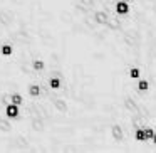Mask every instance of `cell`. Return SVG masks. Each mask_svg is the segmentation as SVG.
Returning a JSON list of instances; mask_svg holds the SVG:
<instances>
[{
  "mask_svg": "<svg viewBox=\"0 0 156 153\" xmlns=\"http://www.w3.org/2000/svg\"><path fill=\"white\" fill-rule=\"evenodd\" d=\"M92 19H94V22L98 25H108V22L111 20V14H109L104 7H99V9H96V10H94Z\"/></svg>",
  "mask_w": 156,
  "mask_h": 153,
  "instance_id": "cell-1",
  "label": "cell"
},
{
  "mask_svg": "<svg viewBox=\"0 0 156 153\" xmlns=\"http://www.w3.org/2000/svg\"><path fill=\"white\" fill-rule=\"evenodd\" d=\"M4 113L9 119H17L20 116V106L19 104H14V103H7L4 106Z\"/></svg>",
  "mask_w": 156,
  "mask_h": 153,
  "instance_id": "cell-2",
  "label": "cell"
},
{
  "mask_svg": "<svg viewBox=\"0 0 156 153\" xmlns=\"http://www.w3.org/2000/svg\"><path fill=\"white\" fill-rule=\"evenodd\" d=\"M114 12L118 15H128L131 12V2H124V0H116L114 4Z\"/></svg>",
  "mask_w": 156,
  "mask_h": 153,
  "instance_id": "cell-3",
  "label": "cell"
},
{
  "mask_svg": "<svg viewBox=\"0 0 156 153\" xmlns=\"http://www.w3.org/2000/svg\"><path fill=\"white\" fill-rule=\"evenodd\" d=\"M0 54L4 56V57H12L15 54V46L12 42H4V44L0 46Z\"/></svg>",
  "mask_w": 156,
  "mask_h": 153,
  "instance_id": "cell-4",
  "label": "cell"
},
{
  "mask_svg": "<svg viewBox=\"0 0 156 153\" xmlns=\"http://www.w3.org/2000/svg\"><path fill=\"white\" fill-rule=\"evenodd\" d=\"M136 89H138L139 93H148L149 89H151V81H149L148 78H139L138 81H136Z\"/></svg>",
  "mask_w": 156,
  "mask_h": 153,
  "instance_id": "cell-5",
  "label": "cell"
},
{
  "mask_svg": "<svg viewBox=\"0 0 156 153\" xmlns=\"http://www.w3.org/2000/svg\"><path fill=\"white\" fill-rule=\"evenodd\" d=\"M47 84L51 89H54V91H59V89L64 86V81H62V78H59V76H51V78L47 79Z\"/></svg>",
  "mask_w": 156,
  "mask_h": 153,
  "instance_id": "cell-6",
  "label": "cell"
},
{
  "mask_svg": "<svg viewBox=\"0 0 156 153\" xmlns=\"http://www.w3.org/2000/svg\"><path fill=\"white\" fill-rule=\"evenodd\" d=\"M25 101V96L22 94L20 91H12L10 94H9V103H14V104H19L22 106Z\"/></svg>",
  "mask_w": 156,
  "mask_h": 153,
  "instance_id": "cell-7",
  "label": "cell"
},
{
  "mask_svg": "<svg viewBox=\"0 0 156 153\" xmlns=\"http://www.w3.org/2000/svg\"><path fill=\"white\" fill-rule=\"evenodd\" d=\"M32 69H34L35 72H42L47 69V64H45V61L42 57H35L34 61H32Z\"/></svg>",
  "mask_w": 156,
  "mask_h": 153,
  "instance_id": "cell-8",
  "label": "cell"
},
{
  "mask_svg": "<svg viewBox=\"0 0 156 153\" xmlns=\"http://www.w3.org/2000/svg\"><path fill=\"white\" fill-rule=\"evenodd\" d=\"M133 138H134L136 141H148L146 133H144V126H138V128L133 131Z\"/></svg>",
  "mask_w": 156,
  "mask_h": 153,
  "instance_id": "cell-9",
  "label": "cell"
},
{
  "mask_svg": "<svg viewBox=\"0 0 156 153\" xmlns=\"http://www.w3.org/2000/svg\"><path fill=\"white\" fill-rule=\"evenodd\" d=\"M144 133H146V138H148V141H151L153 136H154V133H156V129L153 128L151 125H146V126H144Z\"/></svg>",
  "mask_w": 156,
  "mask_h": 153,
  "instance_id": "cell-10",
  "label": "cell"
},
{
  "mask_svg": "<svg viewBox=\"0 0 156 153\" xmlns=\"http://www.w3.org/2000/svg\"><path fill=\"white\" fill-rule=\"evenodd\" d=\"M151 141H153V143H154V145H156V133H154V136H153V140H151Z\"/></svg>",
  "mask_w": 156,
  "mask_h": 153,
  "instance_id": "cell-11",
  "label": "cell"
},
{
  "mask_svg": "<svg viewBox=\"0 0 156 153\" xmlns=\"http://www.w3.org/2000/svg\"><path fill=\"white\" fill-rule=\"evenodd\" d=\"M124 2H131V0H124Z\"/></svg>",
  "mask_w": 156,
  "mask_h": 153,
  "instance_id": "cell-12",
  "label": "cell"
}]
</instances>
